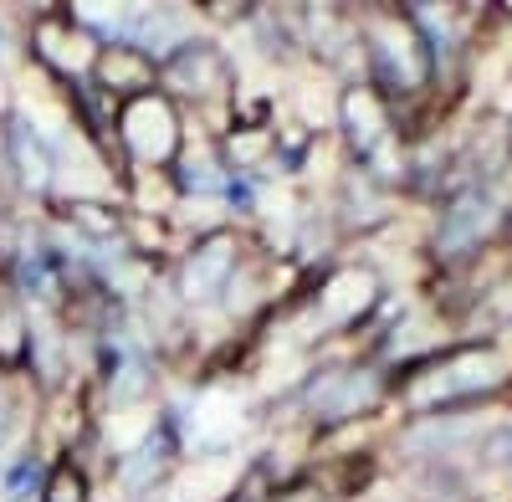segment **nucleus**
I'll use <instances>...</instances> for the list:
<instances>
[{"label":"nucleus","instance_id":"f257e3e1","mask_svg":"<svg viewBox=\"0 0 512 502\" xmlns=\"http://www.w3.org/2000/svg\"><path fill=\"white\" fill-rule=\"evenodd\" d=\"M369 67H374V82L384 93H415L425 77H431V47H425V31H415L410 11L405 21H374L369 26Z\"/></svg>","mask_w":512,"mask_h":502},{"label":"nucleus","instance_id":"f03ea898","mask_svg":"<svg viewBox=\"0 0 512 502\" xmlns=\"http://www.w3.org/2000/svg\"><path fill=\"white\" fill-rule=\"evenodd\" d=\"M420 380H425V390H420L415 405H425V410H436V405H472V400L497 390L502 364H497L492 349H456L446 359L425 364Z\"/></svg>","mask_w":512,"mask_h":502},{"label":"nucleus","instance_id":"7ed1b4c3","mask_svg":"<svg viewBox=\"0 0 512 502\" xmlns=\"http://www.w3.org/2000/svg\"><path fill=\"white\" fill-rule=\"evenodd\" d=\"M497 231V195L482 190V185H466L451 195L446 205V221H441V262H461V257H472L477 246H487V236Z\"/></svg>","mask_w":512,"mask_h":502},{"label":"nucleus","instance_id":"20e7f679","mask_svg":"<svg viewBox=\"0 0 512 502\" xmlns=\"http://www.w3.org/2000/svg\"><path fill=\"white\" fill-rule=\"evenodd\" d=\"M123 149L134 154V159H144V164H159V159H175V139H180V129H175V113H169V103L164 98H134L123 108Z\"/></svg>","mask_w":512,"mask_h":502},{"label":"nucleus","instance_id":"39448f33","mask_svg":"<svg viewBox=\"0 0 512 502\" xmlns=\"http://www.w3.org/2000/svg\"><path fill=\"white\" fill-rule=\"evenodd\" d=\"M0 154H6V170L16 175V185L26 195H47L52 190V149L36 134V123L11 113L6 118V139H0Z\"/></svg>","mask_w":512,"mask_h":502},{"label":"nucleus","instance_id":"423d86ee","mask_svg":"<svg viewBox=\"0 0 512 502\" xmlns=\"http://www.w3.org/2000/svg\"><path fill=\"white\" fill-rule=\"evenodd\" d=\"M374 395H379V380L369 369H333L328 380H318L308 390V400H313V410L323 415V421H344V415L374 405Z\"/></svg>","mask_w":512,"mask_h":502},{"label":"nucleus","instance_id":"0eeeda50","mask_svg":"<svg viewBox=\"0 0 512 502\" xmlns=\"http://www.w3.org/2000/svg\"><path fill=\"white\" fill-rule=\"evenodd\" d=\"M164 82H169V88H180V93H190V98H200V93H216L226 82V72H221L216 52H205L200 41H190V47H180L175 57H169Z\"/></svg>","mask_w":512,"mask_h":502},{"label":"nucleus","instance_id":"6e6552de","mask_svg":"<svg viewBox=\"0 0 512 502\" xmlns=\"http://www.w3.org/2000/svg\"><path fill=\"white\" fill-rule=\"evenodd\" d=\"M231 267H236V246L226 236L205 241L190 257V267H185V292H190V298H216L221 282L231 277Z\"/></svg>","mask_w":512,"mask_h":502},{"label":"nucleus","instance_id":"1a4fd4ad","mask_svg":"<svg viewBox=\"0 0 512 502\" xmlns=\"http://www.w3.org/2000/svg\"><path fill=\"white\" fill-rule=\"evenodd\" d=\"M169 451H175V436H169L164 426H159V431H149V441H144L139 451H128V456H123V467H118L123 487H128V492L154 487V482H159V472H164V462H169Z\"/></svg>","mask_w":512,"mask_h":502},{"label":"nucleus","instance_id":"9d476101","mask_svg":"<svg viewBox=\"0 0 512 502\" xmlns=\"http://www.w3.org/2000/svg\"><path fill=\"white\" fill-rule=\"evenodd\" d=\"M344 123H349V134H354V144L359 149H374L379 139H384V113H379V103L369 98V93H349L344 98Z\"/></svg>","mask_w":512,"mask_h":502},{"label":"nucleus","instance_id":"9b49d317","mask_svg":"<svg viewBox=\"0 0 512 502\" xmlns=\"http://www.w3.org/2000/svg\"><path fill=\"white\" fill-rule=\"evenodd\" d=\"M108 369H113V390H118L123 400H134V395L149 385V359H144L139 349H128V344L108 354Z\"/></svg>","mask_w":512,"mask_h":502},{"label":"nucleus","instance_id":"f8f14e48","mask_svg":"<svg viewBox=\"0 0 512 502\" xmlns=\"http://www.w3.org/2000/svg\"><path fill=\"white\" fill-rule=\"evenodd\" d=\"M103 82L108 88H128V93H139L144 82H149V62L139 47H128V52H108L103 57Z\"/></svg>","mask_w":512,"mask_h":502},{"label":"nucleus","instance_id":"ddd939ff","mask_svg":"<svg viewBox=\"0 0 512 502\" xmlns=\"http://www.w3.org/2000/svg\"><path fill=\"white\" fill-rule=\"evenodd\" d=\"M47 472H41V462H16L6 477H0V492H6V502H31L36 492H47V482H41Z\"/></svg>","mask_w":512,"mask_h":502},{"label":"nucleus","instance_id":"4468645a","mask_svg":"<svg viewBox=\"0 0 512 502\" xmlns=\"http://www.w3.org/2000/svg\"><path fill=\"white\" fill-rule=\"evenodd\" d=\"M41 502H88V492H82V482L72 472H57L47 482V492H41Z\"/></svg>","mask_w":512,"mask_h":502}]
</instances>
